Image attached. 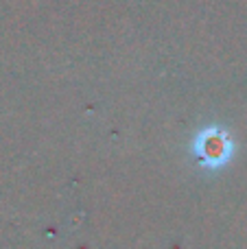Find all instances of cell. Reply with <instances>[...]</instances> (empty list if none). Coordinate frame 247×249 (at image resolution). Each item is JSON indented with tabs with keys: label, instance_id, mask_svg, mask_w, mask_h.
<instances>
[{
	"label": "cell",
	"instance_id": "1",
	"mask_svg": "<svg viewBox=\"0 0 247 249\" xmlns=\"http://www.w3.org/2000/svg\"><path fill=\"white\" fill-rule=\"evenodd\" d=\"M193 151L199 158V162L208 168H217L230 162V155L234 151V142H232L230 133L223 127H206L193 140Z\"/></svg>",
	"mask_w": 247,
	"mask_h": 249
}]
</instances>
